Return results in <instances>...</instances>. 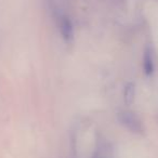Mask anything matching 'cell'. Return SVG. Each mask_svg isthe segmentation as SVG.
I'll return each mask as SVG.
<instances>
[{"label":"cell","mask_w":158,"mask_h":158,"mask_svg":"<svg viewBox=\"0 0 158 158\" xmlns=\"http://www.w3.org/2000/svg\"><path fill=\"white\" fill-rule=\"evenodd\" d=\"M60 31H61L62 38L66 42H70L74 40V25L73 22L67 15H63L60 19Z\"/></svg>","instance_id":"1"}]
</instances>
